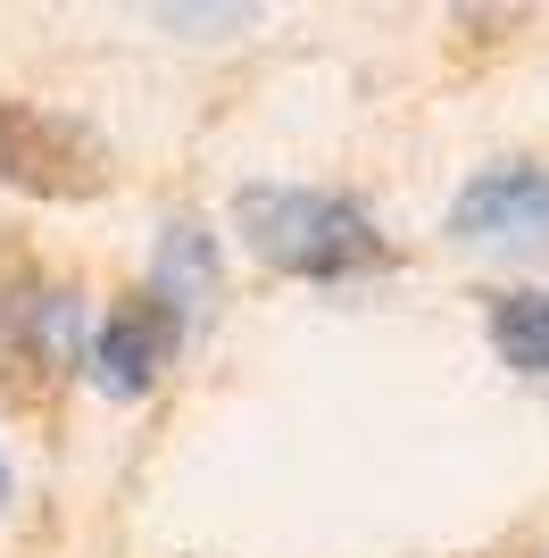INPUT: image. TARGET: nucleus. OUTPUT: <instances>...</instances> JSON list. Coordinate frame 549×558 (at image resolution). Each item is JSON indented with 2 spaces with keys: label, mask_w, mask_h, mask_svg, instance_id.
I'll list each match as a JSON object with an SVG mask.
<instances>
[{
  "label": "nucleus",
  "mask_w": 549,
  "mask_h": 558,
  "mask_svg": "<svg viewBox=\"0 0 549 558\" xmlns=\"http://www.w3.org/2000/svg\"><path fill=\"white\" fill-rule=\"evenodd\" d=\"M233 226L274 276H308V283H342L391 258V242L375 233V217L358 201L308 192V184H242L233 192Z\"/></svg>",
  "instance_id": "obj_1"
},
{
  "label": "nucleus",
  "mask_w": 549,
  "mask_h": 558,
  "mask_svg": "<svg viewBox=\"0 0 549 558\" xmlns=\"http://www.w3.org/2000/svg\"><path fill=\"white\" fill-rule=\"evenodd\" d=\"M0 184L25 201H91L109 184V142L68 109L0 100Z\"/></svg>",
  "instance_id": "obj_2"
},
{
  "label": "nucleus",
  "mask_w": 549,
  "mask_h": 558,
  "mask_svg": "<svg viewBox=\"0 0 549 558\" xmlns=\"http://www.w3.org/2000/svg\"><path fill=\"white\" fill-rule=\"evenodd\" d=\"M450 242H466V251H549V167L533 159H500L483 167L475 184L450 201Z\"/></svg>",
  "instance_id": "obj_3"
},
{
  "label": "nucleus",
  "mask_w": 549,
  "mask_h": 558,
  "mask_svg": "<svg viewBox=\"0 0 549 558\" xmlns=\"http://www.w3.org/2000/svg\"><path fill=\"white\" fill-rule=\"evenodd\" d=\"M175 350H183V326L150 301V292H125V301L91 326L84 367H91V384H100L109 400H142L167 367H175Z\"/></svg>",
  "instance_id": "obj_4"
},
{
  "label": "nucleus",
  "mask_w": 549,
  "mask_h": 558,
  "mask_svg": "<svg viewBox=\"0 0 549 558\" xmlns=\"http://www.w3.org/2000/svg\"><path fill=\"white\" fill-rule=\"evenodd\" d=\"M217 283H225L217 276V233H208L200 217H175V226L159 233V258H150V283H142V292L192 333L208 308H217Z\"/></svg>",
  "instance_id": "obj_5"
},
{
  "label": "nucleus",
  "mask_w": 549,
  "mask_h": 558,
  "mask_svg": "<svg viewBox=\"0 0 549 558\" xmlns=\"http://www.w3.org/2000/svg\"><path fill=\"white\" fill-rule=\"evenodd\" d=\"M0 326L17 333L25 367H42V375L84 359V308H75V292H59V283H50V292H17V301L0 308Z\"/></svg>",
  "instance_id": "obj_6"
},
{
  "label": "nucleus",
  "mask_w": 549,
  "mask_h": 558,
  "mask_svg": "<svg viewBox=\"0 0 549 558\" xmlns=\"http://www.w3.org/2000/svg\"><path fill=\"white\" fill-rule=\"evenodd\" d=\"M483 333H491V350H500V367L549 384V292H491Z\"/></svg>",
  "instance_id": "obj_7"
},
{
  "label": "nucleus",
  "mask_w": 549,
  "mask_h": 558,
  "mask_svg": "<svg viewBox=\"0 0 549 558\" xmlns=\"http://www.w3.org/2000/svg\"><path fill=\"white\" fill-rule=\"evenodd\" d=\"M251 17L258 9H175V0L159 9V25H183V34H242Z\"/></svg>",
  "instance_id": "obj_8"
},
{
  "label": "nucleus",
  "mask_w": 549,
  "mask_h": 558,
  "mask_svg": "<svg viewBox=\"0 0 549 558\" xmlns=\"http://www.w3.org/2000/svg\"><path fill=\"white\" fill-rule=\"evenodd\" d=\"M9 492H17V475H9V459H0V517H9Z\"/></svg>",
  "instance_id": "obj_9"
}]
</instances>
